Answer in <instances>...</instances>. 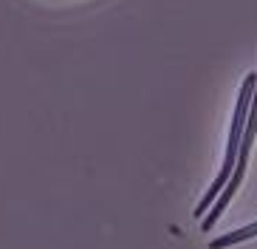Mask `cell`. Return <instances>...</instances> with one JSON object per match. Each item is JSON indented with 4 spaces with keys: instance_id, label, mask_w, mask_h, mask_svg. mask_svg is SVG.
Masks as SVG:
<instances>
[{
    "instance_id": "3957f363",
    "label": "cell",
    "mask_w": 257,
    "mask_h": 249,
    "mask_svg": "<svg viewBox=\"0 0 257 249\" xmlns=\"http://www.w3.org/2000/svg\"><path fill=\"white\" fill-rule=\"evenodd\" d=\"M251 238H257V221H254V224L240 226V229H232V232L220 235V238H215V241L209 243V249H226V246H234V243L251 241Z\"/></svg>"
},
{
    "instance_id": "6da1fadb",
    "label": "cell",
    "mask_w": 257,
    "mask_h": 249,
    "mask_svg": "<svg viewBox=\"0 0 257 249\" xmlns=\"http://www.w3.org/2000/svg\"><path fill=\"white\" fill-rule=\"evenodd\" d=\"M254 82H257V74L251 71V74L243 79L240 91H237V102H234V116H232V128H229V142H226V153H223V164H220V173L215 176V181L209 184V190L204 193V198L198 201L195 215H206V210H209L212 201L220 196V190L226 187L229 176H232V170H234V158H237L240 136H243V128H246V113H249V102H251V94H254Z\"/></svg>"
},
{
    "instance_id": "7a4b0ae2",
    "label": "cell",
    "mask_w": 257,
    "mask_h": 249,
    "mask_svg": "<svg viewBox=\"0 0 257 249\" xmlns=\"http://www.w3.org/2000/svg\"><path fill=\"white\" fill-rule=\"evenodd\" d=\"M254 136H257V82H254V94H251V102H249V113H246V128H243V136H240V147H237V158H234V170H232V176H229L226 187L220 190L215 207L206 210V218H204V224H201L204 232H209L212 226L218 224V218L223 215V210L229 207V201L234 198V193H237V187H240L243 176H246V164H249V153H251V144H254Z\"/></svg>"
}]
</instances>
